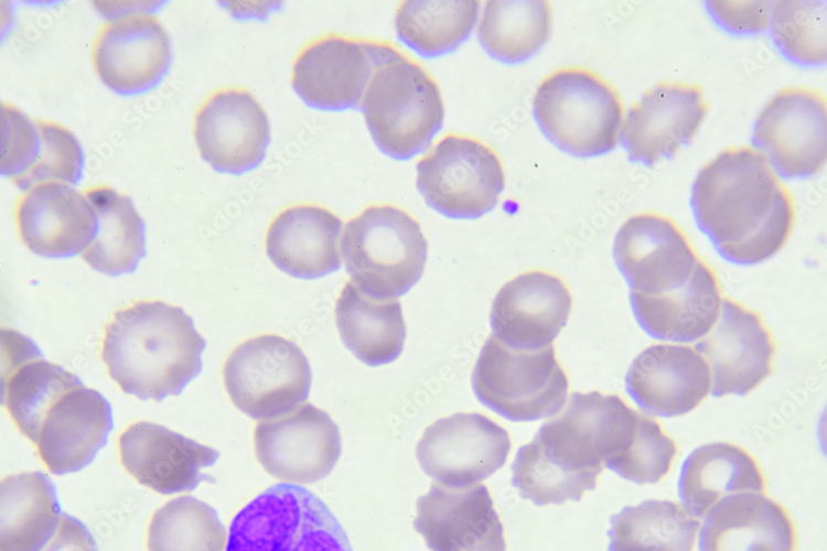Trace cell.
I'll use <instances>...</instances> for the list:
<instances>
[{
  "label": "cell",
  "instance_id": "cell-18",
  "mask_svg": "<svg viewBox=\"0 0 827 551\" xmlns=\"http://www.w3.org/2000/svg\"><path fill=\"white\" fill-rule=\"evenodd\" d=\"M194 138L203 160L215 171L233 175L256 169L270 143V123L247 90L216 91L198 108Z\"/></svg>",
  "mask_w": 827,
  "mask_h": 551
},
{
  "label": "cell",
  "instance_id": "cell-21",
  "mask_svg": "<svg viewBox=\"0 0 827 551\" xmlns=\"http://www.w3.org/2000/svg\"><path fill=\"white\" fill-rule=\"evenodd\" d=\"M415 529L431 551H505L503 525L485 485L432 484L417 501Z\"/></svg>",
  "mask_w": 827,
  "mask_h": 551
},
{
  "label": "cell",
  "instance_id": "cell-30",
  "mask_svg": "<svg viewBox=\"0 0 827 551\" xmlns=\"http://www.w3.org/2000/svg\"><path fill=\"white\" fill-rule=\"evenodd\" d=\"M335 323L344 346L367 366L390 364L402 352L406 325L397 300L375 301L347 282L336 301Z\"/></svg>",
  "mask_w": 827,
  "mask_h": 551
},
{
  "label": "cell",
  "instance_id": "cell-27",
  "mask_svg": "<svg viewBox=\"0 0 827 551\" xmlns=\"http://www.w3.org/2000/svg\"><path fill=\"white\" fill-rule=\"evenodd\" d=\"M342 227V220L323 207H289L267 230V256L280 271L293 278H323L341 269Z\"/></svg>",
  "mask_w": 827,
  "mask_h": 551
},
{
  "label": "cell",
  "instance_id": "cell-43",
  "mask_svg": "<svg viewBox=\"0 0 827 551\" xmlns=\"http://www.w3.org/2000/svg\"><path fill=\"white\" fill-rule=\"evenodd\" d=\"M40 551H98L90 530L77 518L63 512L51 540Z\"/></svg>",
  "mask_w": 827,
  "mask_h": 551
},
{
  "label": "cell",
  "instance_id": "cell-38",
  "mask_svg": "<svg viewBox=\"0 0 827 551\" xmlns=\"http://www.w3.org/2000/svg\"><path fill=\"white\" fill-rule=\"evenodd\" d=\"M769 28L775 46L790 61L804 66L825 64V1H776Z\"/></svg>",
  "mask_w": 827,
  "mask_h": 551
},
{
  "label": "cell",
  "instance_id": "cell-6",
  "mask_svg": "<svg viewBox=\"0 0 827 551\" xmlns=\"http://www.w3.org/2000/svg\"><path fill=\"white\" fill-rule=\"evenodd\" d=\"M361 109L377 148L400 161L427 149L444 119L437 83L401 53L375 72Z\"/></svg>",
  "mask_w": 827,
  "mask_h": 551
},
{
  "label": "cell",
  "instance_id": "cell-4",
  "mask_svg": "<svg viewBox=\"0 0 827 551\" xmlns=\"http://www.w3.org/2000/svg\"><path fill=\"white\" fill-rule=\"evenodd\" d=\"M341 252L351 282L375 301L406 294L421 278L428 242L407 212L370 206L345 225Z\"/></svg>",
  "mask_w": 827,
  "mask_h": 551
},
{
  "label": "cell",
  "instance_id": "cell-9",
  "mask_svg": "<svg viewBox=\"0 0 827 551\" xmlns=\"http://www.w3.org/2000/svg\"><path fill=\"white\" fill-rule=\"evenodd\" d=\"M224 383L235 404L254 420L291 412L309 397L312 374L302 349L275 334L239 344L224 365Z\"/></svg>",
  "mask_w": 827,
  "mask_h": 551
},
{
  "label": "cell",
  "instance_id": "cell-23",
  "mask_svg": "<svg viewBox=\"0 0 827 551\" xmlns=\"http://www.w3.org/2000/svg\"><path fill=\"white\" fill-rule=\"evenodd\" d=\"M15 219L23 244L50 259L82 255L97 229L96 212L85 192L60 182L25 191L18 202Z\"/></svg>",
  "mask_w": 827,
  "mask_h": 551
},
{
  "label": "cell",
  "instance_id": "cell-17",
  "mask_svg": "<svg viewBox=\"0 0 827 551\" xmlns=\"http://www.w3.org/2000/svg\"><path fill=\"white\" fill-rule=\"evenodd\" d=\"M173 58L168 31L151 13H131L99 30L93 64L100 80L114 93L135 96L157 87Z\"/></svg>",
  "mask_w": 827,
  "mask_h": 551
},
{
  "label": "cell",
  "instance_id": "cell-7",
  "mask_svg": "<svg viewBox=\"0 0 827 551\" xmlns=\"http://www.w3.org/2000/svg\"><path fill=\"white\" fill-rule=\"evenodd\" d=\"M226 551H352L341 523L307 488L276 484L240 509Z\"/></svg>",
  "mask_w": 827,
  "mask_h": 551
},
{
  "label": "cell",
  "instance_id": "cell-3",
  "mask_svg": "<svg viewBox=\"0 0 827 551\" xmlns=\"http://www.w3.org/2000/svg\"><path fill=\"white\" fill-rule=\"evenodd\" d=\"M206 341L183 309L140 301L115 313L101 357L120 389L141 400L180 395L202 370Z\"/></svg>",
  "mask_w": 827,
  "mask_h": 551
},
{
  "label": "cell",
  "instance_id": "cell-11",
  "mask_svg": "<svg viewBox=\"0 0 827 551\" xmlns=\"http://www.w3.org/2000/svg\"><path fill=\"white\" fill-rule=\"evenodd\" d=\"M777 176L806 179L817 174L827 156L826 98L797 86L776 93L760 111L752 145Z\"/></svg>",
  "mask_w": 827,
  "mask_h": 551
},
{
  "label": "cell",
  "instance_id": "cell-25",
  "mask_svg": "<svg viewBox=\"0 0 827 551\" xmlns=\"http://www.w3.org/2000/svg\"><path fill=\"white\" fill-rule=\"evenodd\" d=\"M114 428L112 408L97 390L80 386L56 401L46 413L37 453L55 475L75 473L94 461Z\"/></svg>",
  "mask_w": 827,
  "mask_h": 551
},
{
  "label": "cell",
  "instance_id": "cell-14",
  "mask_svg": "<svg viewBox=\"0 0 827 551\" xmlns=\"http://www.w3.org/2000/svg\"><path fill=\"white\" fill-rule=\"evenodd\" d=\"M254 443L264 469L294 485L325 478L342 452L339 426L324 410L311 403L257 424Z\"/></svg>",
  "mask_w": 827,
  "mask_h": 551
},
{
  "label": "cell",
  "instance_id": "cell-5",
  "mask_svg": "<svg viewBox=\"0 0 827 551\" xmlns=\"http://www.w3.org/2000/svg\"><path fill=\"white\" fill-rule=\"evenodd\" d=\"M533 116L547 140L579 158L613 150L624 118L616 90L583 67H562L546 76L535 90Z\"/></svg>",
  "mask_w": 827,
  "mask_h": 551
},
{
  "label": "cell",
  "instance_id": "cell-34",
  "mask_svg": "<svg viewBox=\"0 0 827 551\" xmlns=\"http://www.w3.org/2000/svg\"><path fill=\"white\" fill-rule=\"evenodd\" d=\"M479 9L474 0L404 1L395 14V30L398 39L418 55L439 57L468 40Z\"/></svg>",
  "mask_w": 827,
  "mask_h": 551
},
{
  "label": "cell",
  "instance_id": "cell-42",
  "mask_svg": "<svg viewBox=\"0 0 827 551\" xmlns=\"http://www.w3.org/2000/svg\"><path fill=\"white\" fill-rule=\"evenodd\" d=\"M710 15L733 34H755L769 28L772 6L769 1H708Z\"/></svg>",
  "mask_w": 827,
  "mask_h": 551
},
{
  "label": "cell",
  "instance_id": "cell-31",
  "mask_svg": "<svg viewBox=\"0 0 827 551\" xmlns=\"http://www.w3.org/2000/svg\"><path fill=\"white\" fill-rule=\"evenodd\" d=\"M85 194L96 212L97 229L83 259L110 277L133 273L147 255V228L132 199L107 185Z\"/></svg>",
  "mask_w": 827,
  "mask_h": 551
},
{
  "label": "cell",
  "instance_id": "cell-15",
  "mask_svg": "<svg viewBox=\"0 0 827 551\" xmlns=\"http://www.w3.org/2000/svg\"><path fill=\"white\" fill-rule=\"evenodd\" d=\"M708 110L697 84L660 82L626 111L620 132L630 161L652 166L669 159L696 136Z\"/></svg>",
  "mask_w": 827,
  "mask_h": 551
},
{
  "label": "cell",
  "instance_id": "cell-13",
  "mask_svg": "<svg viewBox=\"0 0 827 551\" xmlns=\"http://www.w3.org/2000/svg\"><path fill=\"white\" fill-rule=\"evenodd\" d=\"M509 451V435L500 424L480 413L459 412L425 430L416 457L439 485L463 488L503 467Z\"/></svg>",
  "mask_w": 827,
  "mask_h": 551
},
{
  "label": "cell",
  "instance_id": "cell-36",
  "mask_svg": "<svg viewBox=\"0 0 827 551\" xmlns=\"http://www.w3.org/2000/svg\"><path fill=\"white\" fill-rule=\"evenodd\" d=\"M80 386L84 383L76 375L42 355L2 369V404L19 430L35 443L52 406Z\"/></svg>",
  "mask_w": 827,
  "mask_h": 551
},
{
  "label": "cell",
  "instance_id": "cell-41",
  "mask_svg": "<svg viewBox=\"0 0 827 551\" xmlns=\"http://www.w3.org/2000/svg\"><path fill=\"white\" fill-rule=\"evenodd\" d=\"M42 151L37 120L15 106L1 104V174L14 183L35 166Z\"/></svg>",
  "mask_w": 827,
  "mask_h": 551
},
{
  "label": "cell",
  "instance_id": "cell-40",
  "mask_svg": "<svg viewBox=\"0 0 827 551\" xmlns=\"http://www.w3.org/2000/svg\"><path fill=\"white\" fill-rule=\"evenodd\" d=\"M676 450L660 425L641 414L634 440L611 471L636 484H654L668 473Z\"/></svg>",
  "mask_w": 827,
  "mask_h": 551
},
{
  "label": "cell",
  "instance_id": "cell-19",
  "mask_svg": "<svg viewBox=\"0 0 827 551\" xmlns=\"http://www.w3.org/2000/svg\"><path fill=\"white\" fill-rule=\"evenodd\" d=\"M694 349L707 361L711 396H744L771 372L773 344L760 317L722 300L719 317Z\"/></svg>",
  "mask_w": 827,
  "mask_h": 551
},
{
  "label": "cell",
  "instance_id": "cell-39",
  "mask_svg": "<svg viewBox=\"0 0 827 551\" xmlns=\"http://www.w3.org/2000/svg\"><path fill=\"white\" fill-rule=\"evenodd\" d=\"M42 151L32 171L14 184L23 191L49 182L79 183L85 170V153L73 132L47 120H37Z\"/></svg>",
  "mask_w": 827,
  "mask_h": 551
},
{
  "label": "cell",
  "instance_id": "cell-29",
  "mask_svg": "<svg viewBox=\"0 0 827 551\" xmlns=\"http://www.w3.org/2000/svg\"><path fill=\"white\" fill-rule=\"evenodd\" d=\"M764 477L743 449L713 442L698 446L683 462L677 480L681 506L702 517L721 498L742 491L762 493Z\"/></svg>",
  "mask_w": 827,
  "mask_h": 551
},
{
  "label": "cell",
  "instance_id": "cell-1",
  "mask_svg": "<svg viewBox=\"0 0 827 551\" xmlns=\"http://www.w3.org/2000/svg\"><path fill=\"white\" fill-rule=\"evenodd\" d=\"M690 206L698 229L735 266L772 258L795 218L788 190L751 145L728 148L705 164L694 181Z\"/></svg>",
  "mask_w": 827,
  "mask_h": 551
},
{
  "label": "cell",
  "instance_id": "cell-28",
  "mask_svg": "<svg viewBox=\"0 0 827 551\" xmlns=\"http://www.w3.org/2000/svg\"><path fill=\"white\" fill-rule=\"evenodd\" d=\"M721 301L713 273L700 260L680 289L660 295L630 291L640 327L652 338L676 343L704 338L719 317Z\"/></svg>",
  "mask_w": 827,
  "mask_h": 551
},
{
  "label": "cell",
  "instance_id": "cell-20",
  "mask_svg": "<svg viewBox=\"0 0 827 551\" xmlns=\"http://www.w3.org/2000/svg\"><path fill=\"white\" fill-rule=\"evenodd\" d=\"M570 310V292L558 277L525 272L496 293L490 312L492 335L514 349H541L552 345Z\"/></svg>",
  "mask_w": 827,
  "mask_h": 551
},
{
  "label": "cell",
  "instance_id": "cell-22",
  "mask_svg": "<svg viewBox=\"0 0 827 551\" xmlns=\"http://www.w3.org/2000/svg\"><path fill=\"white\" fill-rule=\"evenodd\" d=\"M120 460L135 479L163 495L193 490L211 479L202 469L215 464L219 453L170 429L140 421L119 436Z\"/></svg>",
  "mask_w": 827,
  "mask_h": 551
},
{
  "label": "cell",
  "instance_id": "cell-35",
  "mask_svg": "<svg viewBox=\"0 0 827 551\" xmlns=\"http://www.w3.org/2000/svg\"><path fill=\"white\" fill-rule=\"evenodd\" d=\"M551 31L550 6L543 0L487 1L479 25L484 51L504 64H519L534 56Z\"/></svg>",
  "mask_w": 827,
  "mask_h": 551
},
{
  "label": "cell",
  "instance_id": "cell-32",
  "mask_svg": "<svg viewBox=\"0 0 827 551\" xmlns=\"http://www.w3.org/2000/svg\"><path fill=\"white\" fill-rule=\"evenodd\" d=\"M56 488L42 472L1 482V551H40L54 536L62 516Z\"/></svg>",
  "mask_w": 827,
  "mask_h": 551
},
{
  "label": "cell",
  "instance_id": "cell-37",
  "mask_svg": "<svg viewBox=\"0 0 827 551\" xmlns=\"http://www.w3.org/2000/svg\"><path fill=\"white\" fill-rule=\"evenodd\" d=\"M226 545L217 511L192 496L171 499L149 523L148 551H226Z\"/></svg>",
  "mask_w": 827,
  "mask_h": 551
},
{
  "label": "cell",
  "instance_id": "cell-26",
  "mask_svg": "<svg viewBox=\"0 0 827 551\" xmlns=\"http://www.w3.org/2000/svg\"><path fill=\"white\" fill-rule=\"evenodd\" d=\"M705 516L698 551H794L795 531L788 514L762 493L728 495Z\"/></svg>",
  "mask_w": 827,
  "mask_h": 551
},
{
  "label": "cell",
  "instance_id": "cell-24",
  "mask_svg": "<svg viewBox=\"0 0 827 551\" xmlns=\"http://www.w3.org/2000/svg\"><path fill=\"white\" fill-rule=\"evenodd\" d=\"M710 389L707 361L688 346H648L635 357L625 375L630 398L644 413L658 418L690 412Z\"/></svg>",
  "mask_w": 827,
  "mask_h": 551
},
{
  "label": "cell",
  "instance_id": "cell-16",
  "mask_svg": "<svg viewBox=\"0 0 827 551\" xmlns=\"http://www.w3.org/2000/svg\"><path fill=\"white\" fill-rule=\"evenodd\" d=\"M613 258L631 291L643 295L680 289L699 262L676 224L653 213L633 215L622 224Z\"/></svg>",
  "mask_w": 827,
  "mask_h": 551
},
{
  "label": "cell",
  "instance_id": "cell-33",
  "mask_svg": "<svg viewBox=\"0 0 827 551\" xmlns=\"http://www.w3.org/2000/svg\"><path fill=\"white\" fill-rule=\"evenodd\" d=\"M608 551H691L699 521L672 500L647 499L611 516Z\"/></svg>",
  "mask_w": 827,
  "mask_h": 551
},
{
  "label": "cell",
  "instance_id": "cell-10",
  "mask_svg": "<svg viewBox=\"0 0 827 551\" xmlns=\"http://www.w3.org/2000/svg\"><path fill=\"white\" fill-rule=\"evenodd\" d=\"M504 183L496 152L466 136L443 137L417 164V187L426 204L449 218L485 215L496 206Z\"/></svg>",
  "mask_w": 827,
  "mask_h": 551
},
{
  "label": "cell",
  "instance_id": "cell-2",
  "mask_svg": "<svg viewBox=\"0 0 827 551\" xmlns=\"http://www.w3.org/2000/svg\"><path fill=\"white\" fill-rule=\"evenodd\" d=\"M638 415L615 395L574 392L563 412L518 449L512 473L519 494L537 506L580 500L603 466L625 452Z\"/></svg>",
  "mask_w": 827,
  "mask_h": 551
},
{
  "label": "cell",
  "instance_id": "cell-8",
  "mask_svg": "<svg viewBox=\"0 0 827 551\" xmlns=\"http://www.w3.org/2000/svg\"><path fill=\"white\" fill-rule=\"evenodd\" d=\"M477 400L501 417L535 421L557 414L566 403L568 378L554 346L514 349L491 335L472 371Z\"/></svg>",
  "mask_w": 827,
  "mask_h": 551
},
{
  "label": "cell",
  "instance_id": "cell-12",
  "mask_svg": "<svg viewBox=\"0 0 827 551\" xmlns=\"http://www.w3.org/2000/svg\"><path fill=\"white\" fill-rule=\"evenodd\" d=\"M375 42L329 36L305 47L292 71V87L309 107L324 111L355 108L375 72L399 55Z\"/></svg>",
  "mask_w": 827,
  "mask_h": 551
}]
</instances>
